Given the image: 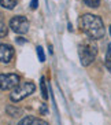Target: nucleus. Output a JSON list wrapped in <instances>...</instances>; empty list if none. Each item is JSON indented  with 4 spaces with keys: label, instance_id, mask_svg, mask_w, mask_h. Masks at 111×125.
Listing matches in <instances>:
<instances>
[{
    "label": "nucleus",
    "instance_id": "obj_1",
    "mask_svg": "<svg viewBox=\"0 0 111 125\" xmlns=\"http://www.w3.org/2000/svg\"><path fill=\"white\" fill-rule=\"evenodd\" d=\"M80 26L81 30L89 39L93 40H99L104 36L106 29H104V23L100 17L93 14H84L80 19Z\"/></svg>",
    "mask_w": 111,
    "mask_h": 125
},
{
    "label": "nucleus",
    "instance_id": "obj_2",
    "mask_svg": "<svg viewBox=\"0 0 111 125\" xmlns=\"http://www.w3.org/2000/svg\"><path fill=\"white\" fill-rule=\"evenodd\" d=\"M78 56H80L82 66H89L96 59L97 45L93 39H88V40L82 41L81 44L78 45Z\"/></svg>",
    "mask_w": 111,
    "mask_h": 125
},
{
    "label": "nucleus",
    "instance_id": "obj_3",
    "mask_svg": "<svg viewBox=\"0 0 111 125\" xmlns=\"http://www.w3.org/2000/svg\"><path fill=\"white\" fill-rule=\"evenodd\" d=\"M36 89V85L32 81H25V83H19L17 87L11 91L10 94V99L12 102H21L22 99L28 98L29 95H32Z\"/></svg>",
    "mask_w": 111,
    "mask_h": 125
},
{
    "label": "nucleus",
    "instance_id": "obj_4",
    "mask_svg": "<svg viewBox=\"0 0 111 125\" xmlns=\"http://www.w3.org/2000/svg\"><path fill=\"white\" fill-rule=\"evenodd\" d=\"M29 21L22 17V15H17V17H12L11 21H10V28L14 30L15 33L18 34H25L28 33L29 30Z\"/></svg>",
    "mask_w": 111,
    "mask_h": 125
},
{
    "label": "nucleus",
    "instance_id": "obj_5",
    "mask_svg": "<svg viewBox=\"0 0 111 125\" xmlns=\"http://www.w3.org/2000/svg\"><path fill=\"white\" fill-rule=\"evenodd\" d=\"M19 84V76L14 73H7V74H0V89L8 91L14 89Z\"/></svg>",
    "mask_w": 111,
    "mask_h": 125
},
{
    "label": "nucleus",
    "instance_id": "obj_6",
    "mask_svg": "<svg viewBox=\"0 0 111 125\" xmlns=\"http://www.w3.org/2000/svg\"><path fill=\"white\" fill-rule=\"evenodd\" d=\"M14 56V48L10 44L0 43V62L1 63H10Z\"/></svg>",
    "mask_w": 111,
    "mask_h": 125
},
{
    "label": "nucleus",
    "instance_id": "obj_7",
    "mask_svg": "<svg viewBox=\"0 0 111 125\" xmlns=\"http://www.w3.org/2000/svg\"><path fill=\"white\" fill-rule=\"evenodd\" d=\"M0 6L6 10H12L17 6V0H0Z\"/></svg>",
    "mask_w": 111,
    "mask_h": 125
},
{
    "label": "nucleus",
    "instance_id": "obj_8",
    "mask_svg": "<svg viewBox=\"0 0 111 125\" xmlns=\"http://www.w3.org/2000/svg\"><path fill=\"white\" fill-rule=\"evenodd\" d=\"M40 88H41V96H43L44 99H48V91H47L45 77H41V80H40Z\"/></svg>",
    "mask_w": 111,
    "mask_h": 125
},
{
    "label": "nucleus",
    "instance_id": "obj_9",
    "mask_svg": "<svg viewBox=\"0 0 111 125\" xmlns=\"http://www.w3.org/2000/svg\"><path fill=\"white\" fill-rule=\"evenodd\" d=\"M106 67H107V70L111 73V43L108 44L107 54H106Z\"/></svg>",
    "mask_w": 111,
    "mask_h": 125
},
{
    "label": "nucleus",
    "instance_id": "obj_10",
    "mask_svg": "<svg viewBox=\"0 0 111 125\" xmlns=\"http://www.w3.org/2000/svg\"><path fill=\"white\" fill-rule=\"evenodd\" d=\"M82 1H84L85 6H88L91 8H97L100 6V0H82Z\"/></svg>",
    "mask_w": 111,
    "mask_h": 125
},
{
    "label": "nucleus",
    "instance_id": "obj_11",
    "mask_svg": "<svg viewBox=\"0 0 111 125\" xmlns=\"http://www.w3.org/2000/svg\"><path fill=\"white\" fill-rule=\"evenodd\" d=\"M7 113L11 115V117H19L21 115V110L19 109H14V107H7Z\"/></svg>",
    "mask_w": 111,
    "mask_h": 125
},
{
    "label": "nucleus",
    "instance_id": "obj_12",
    "mask_svg": "<svg viewBox=\"0 0 111 125\" xmlns=\"http://www.w3.org/2000/svg\"><path fill=\"white\" fill-rule=\"evenodd\" d=\"M7 33H8V29H7V26H6V23L3 21H0V37H6Z\"/></svg>",
    "mask_w": 111,
    "mask_h": 125
},
{
    "label": "nucleus",
    "instance_id": "obj_13",
    "mask_svg": "<svg viewBox=\"0 0 111 125\" xmlns=\"http://www.w3.org/2000/svg\"><path fill=\"white\" fill-rule=\"evenodd\" d=\"M33 118H34V117H32V115H28V117H25L23 120H21L18 125H32V122H33Z\"/></svg>",
    "mask_w": 111,
    "mask_h": 125
},
{
    "label": "nucleus",
    "instance_id": "obj_14",
    "mask_svg": "<svg viewBox=\"0 0 111 125\" xmlns=\"http://www.w3.org/2000/svg\"><path fill=\"white\" fill-rule=\"evenodd\" d=\"M37 55H38V59H40V62H44L45 61V55H44V50L43 47H37Z\"/></svg>",
    "mask_w": 111,
    "mask_h": 125
},
{
    "label": "nucleus",
    "instance_id": "obj_15",
    "mask_svg": "<svg viewBox=\"0 0 111 125\" xmlns=\"http://www.w3.org/2000/svg\"><path fill=\"white\" fill-rule=\"evenodd\" d=\"M32 125H49V124L48 122H45L44 120H40V118H33Z\"/></svg>",
    "mask_w": 111,
    "mask_h": 125
},
{
    "label": "nucleus",
    "instance_id": "obj_16",
    "mask_svg": "<svg viewBox=\"0 0 111 125\" xmlns=\"http://www.w3.org/2000/svg\"><path fill=\"white\" fill-rule=\"evenodd\" d=\"M38 7V0H32V3H30V8L32 10H36Z\"/></svg>",
    "mask_w": 111,
    "mask_h": 125
},
{
    "label": "nucleus",
    "instance_id": "obj_17",
    "mask_svg": "<svg viewBox=\"0 0 111 125\" xmlns=\"http://www.w3.org/2000/svg\"><path fill=\"white\" fill-rule=\"evenodd\" d=\"M47 113V107H45V104H43L41 106V114H45Z\"/></svg>",
    "mask_w": 111,
    "mask_h": 125
},
{
    "label": "nucleus",
    "instance_id": "obj_18",
    "mask_svg": "<svg viewBox=\"0 0 111 125\" xmlns=\"http://www.w3.org/2000/svg\"><path fill=\"white\" fill-rule=\"evenodd\" d=\"M17 41H18L19 44H23V43H25V40H23V37H18V39H17Z\"/></svg>",
    "mask_w": 111,
    "mask_h": 125
},
{
    "label": "nucleus",
    "instance_id": "obj_19",
    "mask_svg": "<svg viewBox=\"0 0 111 125\" xmlns=\"http://www.w3.org/2000/svg\"><path fill=\"white\" fill-rule=\"evenodd\" d=\"M110 34H111V26H110Z\"/></svg>",
    "mask_w": 111,
    "mask_h": 125
}]
</instances>
